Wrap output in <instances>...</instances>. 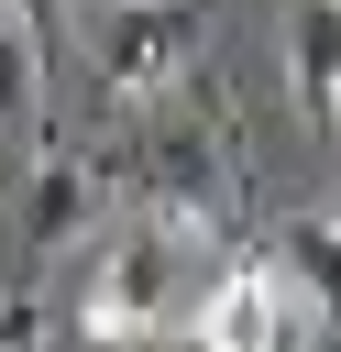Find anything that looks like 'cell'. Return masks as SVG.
Returning <instances> with one entry per match:
<instances>
[{
    "label": "cell",
    "mask_w": 341,
    "mask_h": 352,
    "mask_svg": "<svg viewBox=\"0 0 341 352\" xmlns=\"http://www.w3.org/2000/svg\"><path fill=\"white\" fill-rule=\"evenodd\" d=\"M198 55V22L176 0H110L99 11V88L110 99H165Z\"/></svg>",
    "instance_id": "obj_1"
},
{
    "label": "cell",
    "mask_w": 341,
    "mask_h": 352,
    "mask_svg": "<svg viewBox=\"0 0 341 352\" xmlns=\"http://www.w3.org/2000/svg\"><path fill=\"white\" fill-rule=\"evenodd\" d=\"M77 319H88V341H143L165 319V220L99 242V275H88V308Z\"/></svg>",
    "instance_id": "obj_2"
},
{
    "label": "cell",
    "mask_w": 341,
    "mask_h": 352,
    "mask_svg": "<svg viewBox=\"0 0 341 352\" xmlns=\"http://www.w3.org/2000/svg\"><path fill=\"white\" fill-rule=\"evenodd\" d=\"M286 330H297V308H286L275 264H231L198 308V352H286Z\"/></svg>",
    "instance_id": "obj_3"
},
{
    "label": "cell",
    "mask_w": 341,
    "mask_h": 352,
    "mask_svg": "<svg viewBox=\"0 0 341 352\" xmlns=\"http://www.w3.org/2000/svg\"><path fill=\"white\" fill-rule=\"evenodd\" d=\"M286 88H297V110L330 132L341 121V0H308L297 22H286Z\"/></svg>",
    "instance_id": "obj_4"
},
{
    "label": "cell",
    "mask_w": 341,
    "mask_h": 352,
    "mask_svg": "<svg viewBox=\"0 0 341 352\" xmlns=\"http://www.w3.org/2000/svg\"><path fill=\"white\" fill-rule=\"evenodd\" d=\"M99 198H110V187H99V165H88V154H55V165L33 176V209H22V231H33V253H55V242H77V231L99 220Z\"/></svg>",
    "instance_id": "obj_5"
},
{
    "label": "cell",
    "mask_w": 341,
    "mask_h": 352,
    "mask_svg": "<svg viewBox=\"0 0 341 352\" xmlns=\"http://www.w3.org/2000/svg\"><path fill=\"white\" fill-rule=\"evenodd\" d=\"M286 264L308 275V308L341 319V220H297V231H286Z\"/></svg>",
    "instance_id": "obj_6"
},
{
    "label": "cell",
    "mask_w": 341,
    "mask_h": 352,
    "mask_svg": "<svg viewBox=\"0 0 341 352\" xmlns=\"http://www.w3.org/2000/svg\"><path fill=\"white\" fill-rule=\"evenodd\" d=\"M33 88H44V55H33V22H11V11H0V121H11V110H33Z\"/></svg>",
    "instance_id": "obj_7"
},
{
    "label": "cell",
    "mask_w": 341,
    "mask_h": 352,
    "mask_svg": "<svg viewBox=\"0 0 341 352\" xmlns=\"http://www.w3.org/2000/svg\"><path fill=\"white\" fill-rule=\"evenodd\" d=\"M0 352H44V297H33V286L0 297Z\"/></svg>",
    "instance_id": "obj_8"
},
{
    "label": "cell",
    "mask_w": 341,
    "mask_h": 352,
    "mask_svg": "<svg viewBox=\"0 0 341 352\" xmlns=\"http://www.w3.org/2000/svg\"><path fill=\"white\" fill-rule=\"evenodd\" d=\"M0 11H11V22H44V11H55V0H0Z\"/></svg>",
    "instance_id": "obj_9"
}]
</instances>
